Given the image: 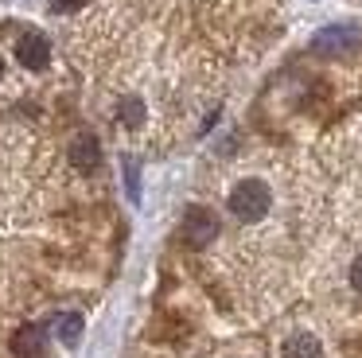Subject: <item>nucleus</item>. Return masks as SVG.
Here are the masks:
<instances>
[{
    "instance_id": "obj_6",
    "label": "nucleus",
    "mask_w": 362,
    "mask_h": 358,
    "mask_svg": "<svg viewBox=\"0 0 362 358\" xmlns=\"http://www.w3.org/2000/svg\"><path fill=\"white\" fill-rule=\"evenodd\" d=\"M71 163H74L78 171H94L98 163H102V148H98V140L90 137V132L74 137V144H71Z\"/></svg>"
},
{
    "instance_id": "obj_3",
    "label": "nucleus",
    "mask_w": 362,
    "mask_h": 358,
    "mask_svg": "<svg viewBox=\"0 0 362 358\" xmlns=\"http://www.w3.org/2000/svg\"><path fill=\"white\" fill-rule=\"evenodd\" d=\"M214 233H218V218H214V210H206V207H191L187 214H183V241H187L191 249L211 246Z\"/></svg>"
},
{
    "instance_id": "obj_10",
    "label": "nucleus",
    "mask_w": 362,
    "mask_h": 358,
    "mask_svg": "<svg viewBox=\"0 0 362 358\" xmlns=\"http://www.w3.org/2000/svg\"><path fill=\"white\" fill-rule=\"evenodd\" d=\"M125 191H129V202H141V163L133 156H125Z\"/></svg>"
},
{
    "instance_id": "obj_2",
    "label": "nucleus",
    "mask_w": 362,
    "mask_h": 358,
    "mask_svg": "<svg viewBox=\"0 0 362 358\" xmlns=\"http://www.w3.org/2000/svg\"><path fill=\"white\" fill-rule=\"evenodd\" d=\"M358 43H362L358 28H351V23H331V28H323L320 35L312 39V51L315 54H346Z\"/></svg>"
},
{
    "instance_id": "obj_4",
    "label": "nucleus",
    "mask_w": 362,
    "mask_h": 358,
    "mask_svg": "<svg viewBox=\"0 0 362 358\" xmlns=\"http://www.w3.org/2000/svg\"><path fill=\"white\" fill-rule=\"evenodd\" d=\"M16 59L24 62L28 70H43L51 62V43L40 35V31H28V35L16 43Z\"/></svg>"
},
{
    "instance_id": "obj_5",
    "label": "nucleus",
    "mask_w": 362,
    "mask_h": 358,
    "mask_svg": "<svg viewBox=\"0 0 362 358\" xmlns=\"http://www.w3.org/2000/svg\"><path fill=\"white\" fill-rule=\"evenodd\" d=\"M43 342H47V331H43L40 323H28V327H20V331L12 335V354L16 358H35V354H43Z\"/></svg>"
},
{
    "instance_id": "obj_1",
    "label": "nucleus",
    "mask_w": 362,
    "mask_h": 358,
    "mask_svg": "<svg viewBox=\"0 0 362 358\" xmlns=\"http://www.w3.org/2000/svg\"><path fill=\"white\" fill-rule=\"evenodd\" d=\"M269 207H273V195H269V187L261 183V179H242V183L230 191V210H234V218H242V222L265 218Z\"/></svg>"
},
{
    "instance_id": "obj_7",
    "label": "nucleus",
    "mask_w": 362,
    "mask_h": 358,
    "mask_svg": "<svg viewBox=\"0 0 362 358\" xmlns=\"http://www.w3.org/2000/svg\"><path fill=\"white\" fill-rule=\"evenodd\" d=\"M284 358H320V339L308 331L292 335L288 342H284Z\"/></svg>"
},
{
    "instance_id": "obj_12",
    "label": "nucleus",
    "mask_w": 362,
    "mask_h": 358,
    "mask_svg": "<svg viewBox=\"0 0 362 358\" xmlns=\"http://www.w3.org/2000/svg\"><path fill=\"white\" fill-rule=\"evenodd\" d=\"M351 284H354V292H362V257L351 265Z\"/></svg>"
},
{
    "instance_id": "obj_9",
    "label": "nucleus",
    "mask_w": 362,
    "mask_h": 358,
    "mask_svg": "<svg viewBox=\"0 0 362 358\" xmlns=\"http://www.w3.org/2000/svg\"><path fill=\"white\" fill-rule=\"evenodd\" d=\"M117 117L129 125V129H141V125H144V101L141 98H125V101H121V109H117Z\"/></svg>"
},
{
    "instance_id": "obj_8",
    "label": "nucleus",
    "mask_w": 362,
    "mask_h": 358,
    "mask_svg": "<svg viewBox=\"0 0 362 358\" xmlns=\"http://www.w3.org/2000/svg\"><path fill=\"white\" fill-rule=\"evenodd\" d=\"M55 335L63 347H74V342L82 339V316L78 311H63V316L55 319Z\"/></svg>"
},
{
    "instance_id": "obj_13",
    "label": "nucleus",
    "mask_w": 362,
    "mask_h": 358,
    "mask_svg": "<svg viewBox=\"0 0 362 358\" xmlns=\"http://www.w3.org/2000/svg\"><path fill=\"white\" fill-rule=\"evenodd\" d=\"M0 74H4V62H0Z\"/></svg>"
},
{
    "instance_id": "obj_11",
    "label": "nucleus",
    "mask_w": 362,
    "mask_h": 358,
    "mask_svg": "<svg viewBox=\"0 0 362 358\" xmlns=\"http://www.w3.org/2000/svg\"><path fill=\"white\" fill-rule=\"evenodd\" d=\"M51 4H55V12H78L86 0H51Z\"/></svg>"
}]
</instances>
